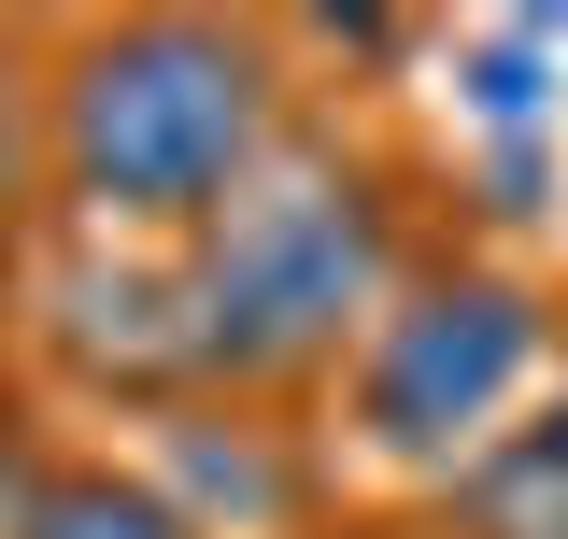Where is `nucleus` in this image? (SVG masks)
I'll use <instances>...</instances> for the list:
<instances>
[{"label":"nucleus","mask_w":568,"mask_h":539,"mask_svg":"<svg viewBox=\"0 0 568 539\" xmlns=\"http://www.w3.org/2000/svg\"><path fill=\"white\" fill-rule=\"evenodd\" d=\"M29 539H200V526H185L171 482H142V469H58Z\"/></svg>","instance_id":"nucleus-4"},{"label":"nucleus","mask_w":568,"mask_h":539,"mask_svg":"<svg viewBox=\"0 0 568 539\" xmlns=\"http://www.w3.org/2000/svg\"><path fill=\"white\" fill-rule=\"evenodd\" d=\"M469 511H484V539H568V426H540V440L484 455Z\"/></svg>","instance_id":"nucleus-5"},{"label":"nucleus","mask_w":568,"mask_h":539,"mask_svg":"<svg viewBox=\"0 0 568 539\" xmlns=\"http://www.w3.org/2000/svg\"><path fill=\"white\" fill-rule=\"evenodd\" d=\"M526 369H540V298L511 270H426L355 340V440L398 469H455L497 440Z\"/></svg>","instance_id":"nucleus-3"},{"label":"nucleus","mask_w":568,"mask_h":539,"mask_svg":"<svg viewBox=\"0 0 568 539\" xmlns=\"http://www.w3.org/2000/svg\"><path fill=\"white\" fill-rule=\"evenodd\" d=\"M271 142H284V71H271L256 29L129 14V29L71 43L58 114H43V171L114 242H200L271 171Z\"/></svg>","instance_id":"nucleus-1"},{"label":"nucleus","mask_w":568,"mask_h":539,"mask_svg":"<svg viewBox=\"0 0 568 539\" xmlns=\"http://www.w3.org/2000/svg\"><path fill=\"white\" fill-rule=\"evenodd\" d=\"M29 185H43V129H29V85L0 71V256L29 242Z\"/></svg>","instance_id":"nucleus-6"},{"label":"nucleus","mask_w":568,"mask_h":539,"mask_svg":"<svg viewBox=\"0 0 568 539\" xmlns=\"http://www.w3.org/2000/svg\"><path fill=\"white\" fill-rule=\"evenodd\" d=\"M43 455H29V440H14V426H0V539H29V511H43Z\"/></svg>","instance_id":"nucleus-8"},{"label":"nucleus","mask_w":568,"mask_h":539,"mask_svg":"<svg viewBox=\"0 0 568 539\" xmlns=\"http://www.w3.org/2000/svg\"><path fill=\"white\" fill-rule=\"evenodd\" d=\"M540 43H555V29H526V43H484V58H469L484 114H526V100H540Z\"/></svg>","instance_id":"nucleus-7"},{"label":"nucleus","mask_w":568,"mask_h":539,"mask_svg":"<svg viewBox=\"0 0 568 539\" xmlns=\"http://www.w3.org/2000/svg\"><path fill=\"white\" fill-rule=\"evenodd\" d=\"M384 298H398V213H384V171L342 156V142H313V129H284L271 171L171 256L185 384H227V398L313 384L342 340H369Z\"/></svg>","instance_id":"nucleus-2"}]
</instances>
